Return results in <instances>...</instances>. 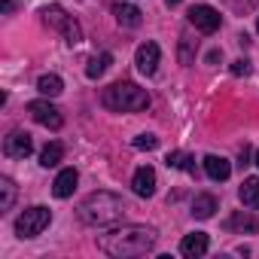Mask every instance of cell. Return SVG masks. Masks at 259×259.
<instances>
[{
  "instance_id": "cell-1",
  "label": "cell",
  "mask_w": 259,
  "mask_h": 259,
  "mask_svg": "<svg viewBox=\"0 0 259 259\" xmlns=\"http://www.w3.org/2000/svg\"><path fill=\"white\" fill-rule=\"evenodd\" d=\"M159 235L150 226H119L107 235L98 238V247L113 256V259H128V256H147L156 247Z\"/></svg>"
},
{
  "instance_id": "cell-2",
  "label": "cell",
  "mask_w": 259,
  "mask_h": 259,
  "mask_svg": "<svg viewBox=\"0 0 259 259\" xmlns=\"http://www.w3.org/2000/svg\"><path fill=\"white\" fill-rule=\"evenodd\" d=\"M125 201L122 195H113V192H92L82 204H79V220L85 226H110V223H119L125 217Z\"/></svg>"
},
{
  "instance_id": "cell-3",
  "label": "cell",
  "mask_w": 259,
  "mask_h": 259,
  "mask_svg": "<svg viewBox=\"0 0 259 259\" xmlns=\"http://www.w3.org/2000/svg\"><path fill=\"white\" fill-rule=\"evenodd\" d=\"M101 101H104L107 110H116V113H141V110L150 107V92L141 89L138 82L122 79V82L107 85L104 95H101Z\"/></svg>"
},
{
  "instance_id": "cell-4",
  "label": "cell",
  "mask_w": 259,
  "mask_h": 259,
  "mask_svg": "<svg viewBox=\"0 0 259 259\" xmlns=\"http://www.w3.org/2000/svg\"><path fill=\"white\" fill-rule=\"evenodd\" d=\"M40 16H43V22L52 28V31H58L70 46H76V43H82V28H79V22L73 19V16H67L58 4H52V7H43L40 10Z\"/></svg>"
},
{
  "instance_id": "cell-5",
  "label": "cell",
  "mask_w": 259,
  "mask_h": 259,
  "mask_svg": "<svg viewBox=\"0 0 259 259\" xmlns=\"http://www.w3.org/2000/svg\"><path fill=\"white\" fill-rule=\"evenodd\" d=\"M49 223H52V210L43 207V204H34V207H28V210L16 220V235H19V238H37Z\"/></svg>"
},
{
  "instance_id": "cell-6",
  "label": "cell",
  "mask_w": 259,
  "mask_h": 259,
  "mask_svg": "<svg viewBox=\"0 0 259 259\" xmlns=\"http://www.w3.org/2000/svg\"><path fill=\"white\" fill-rule=\"evenodd\" d=\"M28 113L34 116V122H40L43 128H52V132H58V128H61V110L55 107V104H49L46 101V95L40 98V101H31L28 104Z\"/></svg>"
},
{
  "instance_id": "cell-7",
  "label": "cell",
  "mask_w": 259,
  "mask_h": 259,
  "mask_svg": "<svg viewBox=\"0 0 259 259\" xmlns=\"http://www.w3.org/2000/svg\"><path fill=\"white\" fill-rule=\"evenodd\" d=\"M4 153L10 159H28L34 153V141L31 135L25 132V128H16V132H10V138L4 141Z\"/></svg>"
},
{
  "instance_id": "cell-8",
  "label": "cell",
  "mask_w": 259,
  "mask_h": 259,
  "mask_svg": "<svg viewBox=\"0 0 259 259\" xmlns=\"http://www.w3.org/2000/svg\"><path fill=\"white\" fill-rule=\"evenodd\" d=\"M220 22H223V19H220V13H217L213 7H204V4H201V7H192V10H189V25H192L195 31H201V34H213V31L220 28Z\"/></svg>"
},
{
  "instance_id": "cell-9",
  "label": "cell",
  "mask_w": 259,
  "mask_h": 259,
  "mask_svg": "<svg viewBox=\"0 0 259 259\" xmlns=\"http://www.w3.org/2000/svg\"><path fill=\"white\" fill-rule=\"evenodd\" d=\"M159 46L153 43V40H147V43H141L138 46V52H135V64H138V70L144 73V76H153L156 73V67H159Z\"/></svg>"
},
{
  "instance_id": "cell-10",
  "label": "cell",
  "mask_w": 259,
  "mask_h": 259,
  "mask_svg": "<svg viewBox=\"0 0 259 259\" xmlns=\"http://www.w3.org/2000/svg\"><path fill=\"white\" fill-rule=\"evenodd\" d=\"M132 189H135V195L150 198V195L156 192V171H153L150 165H141V168L135 171V177H132Z\"/></svg>"
},
{
  "instance_id": "cell-11",
  "label": "cell",
  "mask_w": 259,
  "mask_h": 259,
  "mask_svg": "<svg viewBox=\"0 0 259 259\" xmlns=\"http://www.w3.org/2000/svg\"><path fill=\"white\" fill-rule=\"evenodd\" d=\"M223 226H226V232H241V235H244V232H247V235H256V232H259V220H256L250 210H235Z\"/></svg>"
},
{
  "instance_id": "cell-12",
  "label": "cell",
  "mask_w": 259,
  "mask_h": 259,
  "mask_svg": "<svg viewBox=\"0 0 259 259\" xmlns=\"http://www.w3.org/2000/svg\"><path fill=\"white\" fill-rule=\"evenodd\" d=\"M207 247H210V241H207L204 232H192V235H186V238L180 241V253H183L186 259H198V256H204Z\"/></svg>"
},
{
  "instance_id": "cell-13",
  "label": "cell",
  "mask_w": 259,
  "mask_h": 259,
  "mask_svg": "<svg viewBox=\"0 0 259 259\" xmlns=\"http://www.w3.org/2000/svg\"><path fill=\"white\" fill-rule=\"evenodd\" d=\"M76 183H79L76 168H64V171L55 177V183H52V195H55V198H70L73 189H76Z\"/></svg>"
},
{
  "instance_id": "cell-14",
  "label": "cell",
  "mask_w": 259,
  "mask_h": 259,
  "mask_svg": "<svg viewBox=\"0 0 259 259\" xmlns=\"http://www.w3.org/2000/svg\"><path fill=\"white\" fill-rule=\"evenodd\" d=\"M204 174H207L213 183H223V180H229L232 165H229V159H223V156H204Z\"/></svg>"
},
{
  "instance_id": "cell-15",
  "label": "cell",
  "mask_w": 259,
  "mask_h": 259,
  "mask_svg": "<svg viewBox=\"0 0 259 259\" xmlns=\"http://www.w3.org/2000/svg\"><path fill=\"white\" fill-rule=\"evenodd\" d=\"M113 13H116V22L122 25V28H141V22H144V13L138 10V7H132V4H116L113 7Z\"/></svg>"
},
{
  "instance_id": "cell-16",
  "label": "cell",
  "mask_w": 259,
  "mask_h": 259,
  "mask_svg": "<svg viewBox=\"0 0 259 259\" xmlns=\"http://www.w3.org/2000/svg\"><path fill=\"white\" fill-rule=\"evenodd\" d=\"M213 210H217V198L210 192H198L195 201H192V217L195 220H210Z\"/></svg>"
},
{
  "instance_id": "cell-17",
  "label": "cell",
  "mask_w": 259,
  "mask_h": 259,
  "mask_svg": "<svg viewBox=\"0 0 259 259\" xmlns=\"http://www.w3.org/2000/svg\"><path fill=\"white\" fill-rule=\"evenodd\" d=\"M238 195H241V204H244V207L256 210V207H259V177H247V180L241 183Z\"/></svg>"
},
{
  "instance_id": "cell-18",
  "label": "cell",
  "mask_w": 259,
  "mask_h": 259,
  "mask_svg": "<svg viewBox=\"0 0 259 259\" xmlns=\"http://www.w3.org/2000/svg\"><path fill=\"white\" fill-rule=\"evenodd\" d=\"M37 89H40V95H46V98H58V95L64 92V82H61L58 73H43V76L37 79Z\"/></svg>"
},
{
  "instance_id": "cell-19",
  "label": "cell",
  "mask_w": 259,
  "mask_h": 259,
  "mask_svg": "<svg viewBox=\"0 0 259 259\" xmlns=\"http://www.w3.org/2000/svg\"><path fill=\"white\" fill-rule=\"evenodd\" d=\"M113 64V55L110 52H101V55H92L89 58V67H85V76L89 79H98V76H104L107 73V67Z\"/></svg>"
},
{
  "instance_id": "cell-20",
  "label": "cell",
  "mask_w": 259,
  "mask_h": 259,
  "mask_svg": "<svg viewBox=\"0 0 259 259\" xmlns=\"http://www.w3.org/2000/svg\"><path fill=\"white\" fill-rule=\"evenodd\" d=\"M165 165H168V168H177V171H189V174H195V156H189V153H180V150L168 153Z\"/></svg>"
},
{
  "instance_id": "cell-21",
  "label": "cell",
  "mask_w": 259,
  "mask_h": 259,
  "mask_svg": "<svg viewBox=\"0 0 259 259\" xmlns=\"http://www.w3.org/2000/svg\"><path fill=\"white\" fill-rule=\"evenodd\" d=\"M13 204H16V183L10 177H0V213L13 210Z\"/></svg>"
},
{
  "instance_id": "cell-22",
  "label": "cell",
  "mask_w": 259,
  "mask_h": 259,
  "mask_svg": "<svg viewBox=\"0 0 259 259\" xmlns=\"http://www.w3.org/2000/svg\"><path fill=\"white\" fill-rule=\"evenodd\" d=\"M61 159H64V147H61L58 141L46 144V147H43V153H40V165H43V168H55Z\"/></svg>"
},
{
  "instance_id": "cell-23",
  "label": "cell",
  "mask_w": 259,
  "mask_h": 259,
  "mask_svg": "<svg viewBox=\"0 0 259 259\" xmlns=\"http://www.w3.org/2000/svg\"><path fill=\"white\" fill-rule=\"evenodd\" d=\"M195 52H198V40L180 37V64H183V67H189V64L195 61Z\"/></svg>"
},
{
  "instance_id": "cell-24",
  "label": "cell",
  "mask_w": 259,
  "mask_h": 259,
  "mask_svg": "<svg viewBox=\"0 0 259 259\" xmlns=\"http://www.w3.org/2000/svg\"><path fill=\"white\" fill-rule=\"evenodd\" d=\"M135 147H138V150H156V147H159V138H156V135H138V138H135Z\"/></svg>"
},
{
  "instance_id": "cell-25",
  "label": "cell",
  "mask_w": 259,
  "mask_h": 259,
  "mask_svg": "<svg viewBox=\"0 0 259 259\" xmlns=\"http://www.w3.org/2000/svg\"><path fill=\"white\" fill-rule=\"evenodd\" d=\"M232 73H235V76H247V73H250V61H247V58H238V61L232 64Z\"/></svg>"
},
{
  "instance_id": "cell-26",
  "label": "cell",
  "mask_w": 259,
  "mask_h": 259,
  "mask_svg": "<svg viewBox=\"0 0 259 259\" xmlns=\"http://www.w3.org/2000/svg\"><path fill=\"white\" fill-rule=\"evenodd\" d=\"M259 0H235V7H244V10H250V7H256Z\"/></svg>"
},
{
  "instance_id": "cell-27",
  "label": "cell",
  "mask_w": 259,
  "mask_h": 259,
  "mask_svg": "<svg viewBox=\"0 0 259 259\" xmlns=\"http://www.w3.org/2000/svg\"><path fill=\"white\" fill-rule=\"evenodd\" d=\"M0 7H4V13H13V10H16V4H13V0H4Z\"/></svg>"
},
{
  "instance_id": "cell-28",
  "label": "cell",
  "mask_w": 259,
  "mask_h": 259,
  "mask_svg": "<svg viewBox=\"0 0 259 259\" xmlns=\"http://www.w3.org/2000/svg\"><path fill=\"white\" fill-rule=\"evenodd\" d=\"M165 4H168V7H180V0H165Z\"/></svg>"
},
{
  "instance_id": "cell-29",
  "label": "cell",
  "mask_w": 259,
  "mask_h": 259,
  "mask_svg": "<svg viewBox=\"0 0 259 259\" xmlns=\"http://www.w3.org/2000/svg\"><path fill=\"white\" fill-rule=\"evenodd\" d=\"M256 165H259V150H256Z\"/></svg>"
},
{
  "instance_id": "cell-30",
  "label": "cell",
  "mask_w": 259,
  "mask_h": 259,
  "mask_svg": "<svg viewBox=\"0 0 259 259\" xmlns=\"http://www.w3.org/2000/svg\"><path fill=\"white\" fill-rule=\"evenodd\" d=\"M256 31H259V22H256Z\"/></svg>"
}]
</instances>
